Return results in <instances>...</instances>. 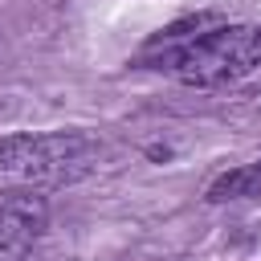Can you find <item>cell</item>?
Listing matches in <instances>:
<instances>
[{
    "instance_id": "obj_2",
    "label": "cell",
    "mask_w": 261,
    "mask_h": 261,
    "mask_svg": "<svg viewBox=\"0 0 261 261\" xmlns=\"http://www.w3.org/2000/svg\"><path fill=\"white\" fill-rule=\"evenodd\" d=\"M261 65V29L253 24H216L200 37H192L184 49L163 57L155 69L175 73L184 86H228L249 77Z\"/></svg>"
},
{
    "instance_id": "obj_1",
    "label": "cell",
    "mask_w": 261,
    "mask_h": 261,
    "mask_svg": "<svg viewBox=\"0 0 261 261\" xmlns=\"http://www.w3.org/2000/svg\"><path fill=\"white\" fill-rule=\"evenodd\" d=\"M98 159V147L82 130H41L0 139V179L20 188L69 184L86 175Z\"/></svg>"
},
{
    "instance_id": "obj_4",
    "label": "cell",
    "mask_w": 261,
    "mask_h": 261,
    "mask_svg": "<svg viewBox=\"0 0 261 261\" xmlns=\"http://www.w3.org/2000/svg\"><path fill=\"white\" fill-rule=\"evenodd\" d=\"M241 196H261V163L253 167H237L228 175H220L212 188H208V200H241Z\"/></svg>"
},
{
    "instance_id": "obj_3",
    "label": "cell",
    "mask_w": 261,
    "mask_h": 261,
    "mask_svg": "<svg viewBox=\"0 0 261 261\" xmlns=\"http://www.w3.org/2000/svg\"><path fill=\"white\" fill-rule=\"evenodd\" d=\"M49 220V204L37 188H0V261H24Z\"/></svg>"
}]
</instances>
